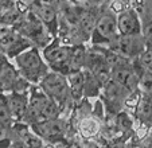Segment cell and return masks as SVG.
I'll return each mask as SVG.
<instances>
[{"instance_id": "obj_19", "label": "cell", "mask_w": 152, "mask_h": 148, "mask_svg": "<svg viewBox=\"0 0 152 148\" xmlns=\"http://www.w3.org/2000/svg\"><path fill=\"white\" fill-rule=\"evenodd\" d=\"M30 92V90H28ZM28 92H10L6 93L7 104L15 121H23L28 108Z\"/></svg>"}, {"instance_id": "obj_8", "label": "cell", "mask_w": 152, "mask_h": 148, "mask_svg": "<svg viewBox=\"0 0 152 148\" xmlns=\"http://www.w3.org/2000/svg\"><path fill=\"white\" fill-rule=\"evenodd\" d=\"M118 34L120 32L117 26V15L112 10L102 8L93 30L90 45L108 46Z\"/></svg>"}, {"instance_id": "obj_24", "label": "cell", "mask_w": 152, "mask_h": 148, "mask_svg": "<svg viewBox=\"0 0 152 148\" xmlns=\"http://www.w3.org/2000/svg\"><path fill=\"white\" fill-rule=\"evenodd\" d=\"M0 122L6 124L8 128H11L15 122L14 117L11 114V111L8 108V104H7L6 93H0Z\"/></svg>"}, {"instance_id": "obj_21", "label": "cell", "mask_w": 152, "mask_h": 148, "mask_svg": "<svg viewBox=\"0 0 152 148\" xmlns=\"http://www.w3.org/2000/svg\"><path fill=\"white\" fill-rule=\"evenodd\" d=\"M132 63H133L135 70L137 71V74H139V78H140V84H139V86H140V93L152 97V71L144 67L139 58L133 59Z\"/></svg>"}, {"instance_id": "obj_4", "label": "cell", "mask_w": 152, "mask_h": 148, "mask_svg": "<svg viewBox=\"0 0 152 148\" xmlns=\"http://www.w3.org/2000/svg\"><path fill=\"white\" fill-rule=\"evenodd\" d=\"M31 128L46 144L69 145L70 121L67 117H54L31 124Z\"/></svg>"}, {"instance_id": "obj_3", "label": "cell", "mask_w": 152, "mask_h": 148, "mask_svg": "<svg viewBox=\"0 0 152 148\" xmlns=\"http://www.w3.org/2000/svg\"><path fill=\"white\" fill-rule=\"evenodd\" d=\"M14 63L19 69L20 74L31 84H39L43 77L51 70L43 58L42 48L38 46H32L18 54L14 58Z\"/></svg>"}, {"instance_id": "obj_23", "label": "cell", "mask_w": 152, "mask_h": 148, "mask_svg": "<svg viewBox=\"0 0 152 148\" xmlns=\"http://www.w3.org/2000/svg\"><path fill=\"white\" fill-rule=\"evenodd\" d=\"M102 85L104 82L96 74L89 70H85V93L83 94L86 98H98L102 92Z\"/></svg>"}, {"instance_id": "obj_10", "label": "cell", "mask_w": 152, "mask_h": 148, "mask_svg": "<svg viewBox=\"0 0 152 148\" xmlns=\"http://www.w3.org/2000/svg\"><path fill=\"white\" fill-rule=\"evenodd\" d=\"M106 47H109L110 50H113V51L118 53V54L133 61L136 58H140V55L147 48V45H145L143 34H139V35L118 34Z\"/></svg>"}, {"instance_id": "obj_11", "label": "cell", "mask_w": 152, "mask_h": 148, "mask_svg": "<svg viewBox=\"0 0 152 148\" xmlns=\"http://www.w3.org/2000/svg\"><path fill=\"white\" fill-rule=\"evenodd\" d=\"M8 137L11 139V145L19 147H43L46 144L32 131L31 125L24 121H15L10 128Z\"/></svg>"}, {"instance_id": "obj_2", "label": "cell", "mask_w": 152, "mask_h": 148, "mask_svg": "<svg viewBox=\"0 0 152 148\" xmlns=\"http://www.w3.org/2000/svg\"><path fill=\"white\" fill-rule=\"evenodd\" d=\"M39 85L45 90V93L62 108V116L69 119L75 104L72 97V90H70V85L69 81H67V75L50 70L39 82Z\"/></svg>"}, {"instance_id": "obj_15", "label": "cell", "mask_w": 152, "mask_h": 148, "mask_svg": "<svg viewBox=\"0 0 152 148\" xmlns=\"http://www.w3.org/2000/svg\"><path fill=\"white\" fill-rule=\"evenodd\" d=\"M74 125L77 127L78 135H80L81 139L94 140V139H98L101 135V129H102V125H104V119L92 111V113L78 119Z\"/></svg>"}, {"instance_id": "obj_7", "label": "cell", "mask_w": 152, "mask_h": 148, "mask_svg": "<svg viewBox=\"0 0 152 148\" xmlns=\"http://www.w3.org/2000/svg\"><path fill=\"white\" fill-rule=\"evenodd\" d=\"M73 51V45L63 43L59 38H54L46 47L42 48V54L47 65L53 71H58L65 75L69 74V63Z\"/></svg>"}, {"instance_id": "obj_22", "label": "cell", "mask_w": 152, "mask_h": 148, "mask_svg": "<svg viewBox=\"0 0 152 148\" xmlns=\"http://www.w3.org/2000/svg\"><path fill=\"white\" fill-rule=\"evenodd\" d=\"M86 51H88V45L86 43L73 45V51H72V57H70V63H69V73L82 70L85 67Z\"/></svg>"}, {"instance_id": "obj_12", "label": "cell", "mask_w": 152, "mask_h": 148, "mask_svg": "<svg viewBox=\"0 0 152 148\" xmlns=\"http://www.w3.org/2000/svg\"><path fill=\"white\" fill-rule=\"evenodd\" d=\"M85 70L92 71L96 74L102 82H105L108 78H110V66L108 65L105 59L102 50L98 45H90L88 46L86 51V59H85Z\"/></svg>"}, {"instance_id": "obj_16", "label": "cell", "mask_w": 152, "mask_h": 148, "mask_svg": "<svg viewBox=\"0 0 152 148\" xmlns=\"http://www.w3.org/2000/svg\"><path fill=\"white\" fill-rule=\"evenodd\" d=\"M118 32L124 35H139L143 31V22L139 12L133 8L125 10L117 15Z\"/></svg>"}, {"instance_id": "obj_28", "label": "cell", "mask_w": 152, "mask_h": 148, "mask_svg": "<svg viewBox=\"0 0 152 148\" xmlns=\"http://www.w3.org/2000/svg\"><path fill=\"white\" fill-rule=\"evenodd\" d=\"M8 135H10V128L6 125V124L0 122V140L8 137Z\"/></svg>"}, {"instance_id": "obj_20", "label": "cell", "mask_w": 152, "mask_h": 148, "mask_svg": "<svg viewBox=\"0 0 152 148\" xmlns=\"http://www.w3.org/2000/svg\"><path fill=\"white\" fill-rule=\"evenodd\" d=\"M67 81L72 90V97L74 104L77 105L80 101L85 98V70H77L67 74Z\"/></svg>"}, {"instance_id": "obj_29", "label": "cell", "mask_w": 152, "mask_h": 148, "mask_svg": "<svg viewBox=\"0 0 152 148\" xmlns=\"http://www.w3.org/2000/svg\"><path fill=\"white\" fill-rule=\"evenodd\" d=\"M16 1H18L19 4H22V6H24L26 8H28V10H30L35 3H38L39 0H16Z\"/></svg>"}, {"instance_id": "obj_5", "label": "cell", "mask_w": 152, "mask_h": 148, "mask_svg": "<svg viewBox=\"0 0 152 148\" xmlns=\"http://www.w3.org/2000/svg\"><path fill=\"white\" fill-rule=\"evenodd\" d=\"M12 27L23 37L28 38L39 48L46 47L54 39L53 35L50 34V31L47 30V27L45 26V23L39 19V16L31 8L24 12L19 19V22Z\"/></svg>"}, {"instance_id": "obj_18", "label": "cell", "mask_w": 152, "mask_h": 148, "mask_svg": "<svg viewBox=\"0 0 152 148\" xmlns=\"http://www.w3.org/2000/svg\"><path fill=\"white\" fill-rule=\"evenodd\" d=\"M136 125L140 129L151 131L152 128V97L140 93L139 101L133 111Z\"/></svg>"}, {"instance_id": "obj_1", "label": "cell", "mask_w": 152, "mask_h": 148, "mask_svg": "<svg viewBox=\"0 0 152 148\" xmlns=\"http://www.w3.org/2000/svg\"><path fill=\"white\" fill-rule=\"evenodd\" d=\"M62 114V108L45 93L39 84H32L28 92V108L23 117V121L31 125L34 122L59 117Z\"/></svg>"}, {"instance_id": "obj_25", "label": "cell", "mask_w": 152, "mask_h": 148, "mask_svg": "<svg viewBox=\"0 0 152 148\" xmlns=\"http://www.w3.org/2000/svg\"><path fill=\"white\" fill-rule=\"evenodd\" d=\"M143 22V34L144 40H145L147 47H152V16H143L141 18Z\"/></svg>"}, {"instance_id": "obj_26", "label": "cell", "mask_w": 152, "mask_h": 148, "mask_svg": "<svg viewBox=\"0 0 152 148\" xmlns=\"http://www.w3.org/2000/svg\"><path fill=\"white\" fill-rule=\"evenodd\" d=\"M73 6L80 7H102L105 0H67Z\"/></svg>"}, {"instance_id": "obj_14", "label": "cell", "mask_w": 152, "mask_h": 148, "mask_svg": "<svg viewBox=\"0 0 152 148\" xmlns=\"http://www.w3.org/2000/svg\"><path fill=\"white\" fill-rule=\"evenodd\" d=\"M31 10L39 16V19L45 23V26L53 35V38L58 37L59 31V10H57L53 4H49L43 0H39L31 7Z\"/></svg>"}, {"instance_id": "obj_27", "label": "cell", "mask_w": 152, "mask_h": 148, "mask_svg": "<svg viewBox=\"0 0 152 148\" xmlns=\"http://www.w3.org/2000/svg\"><path fill=\"white\" fill-rule=\"evenodd\" d=\"M140 62L143 63V66L145 69L152 71V47H147L144 50V53L140 55Z\"/></svg>"}, {"instance_id": "obj_6", "label": "cell", "mask_w": 152, "mask_h": 148, "mask_svg": "<svg viewBox=\"0 0 152 148\" xmlns=\"http://www.w3.org/2000/svg\"><path fill=\"white\" fill-rule=\"evenodd\" d=\"M32 84L20 74L19 69L11 62L7 54L0 50V93L28 92Z\"/></svg>"}, {"instance_id": "obj_13", "label": "cell", "mask_w": 152, "mask_h": 148, "mask_svg": "<svg viewBox=\"0 0 152 148\" xmlns=\"http://www.w3.org/2000/svg\"><path fill=\"white\" fill-rule=\"evenodd\" d=\"M101 10L102 7H82L77 31H75V45L90 42V38H92L93 30H94Z\"/></svg>"}, {"instance_id": "obj_9", "label": "cell", "mask_w": 152, "mask_h": 148, "mask_svg": "<svg viewBox=\"0 0 152 148\" xmlns=\"http://www.w3.org/2000/svg\"><path fill=\"white\" fill-rule=\"evenodd\" d=\"M35 46L28 38L18 32L12 26L0 23V50L7 54L10 59H14L18 54Z\"/></svg>"}, {"instance_id": "obj_30", "label": "cell", "mask_w": 152, "mask_h": 148, "mask_svg": "<svg viewBox=\"0 0 152 148\" xmlns=\"http://www.w3.org/2000/svg\"><path fill=\"white\" fill-rule=\"evenodd\" d=\"M151 132H152V128H151Z\"/></svg>"}, {"instance_id": "obj_17", "label": "cell", "mask_w": 152, "mask_h": 148, "mask_svg": "<svg viewBox=\"0 0 152 148\" xmlns=\"http://www.w3.org/2000/svg\"><path fill=\"white\" fill-rule=\"evenodd\" d=\"M110 77L123 86H125L129 92L132 93H140V78H139L137 71L135 70L132 65L121 66V67H115L110 71Z\"/></svg>"}]
</instances>
